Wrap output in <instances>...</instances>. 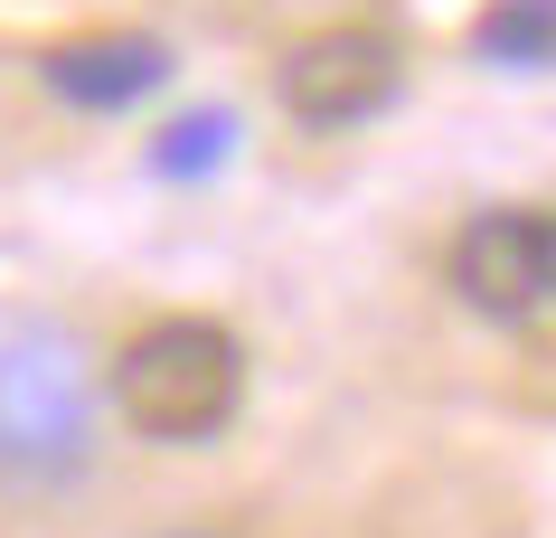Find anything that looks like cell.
<instances>
[{
    "label": "cell",
    "instance_id": "obj_1",
    "mask_svg": "<svg viewBox=\"0 0 556 538\" xmlns=\"http://www.w3.org/2000/svg\"><path fill=\"white\" fill-rule=\"evenodd\" d=\"M104 397L142 445H207L245 406V350H236V330L179 312V322H151L114 350Z\"/></svg>",
    "mask_w": 556,
    "mask_h": 538
},
{
    "label": "cell",
    "instance_id": "obj_2",
    "mask_svg": "<svg viewBox=\"0 0 556 538\" xmlns=\"http://www.w3.org/2000/svg\"><path fill=\"white\" fill-rule=\"evenodd\" d=\"M94 463V359L76 330L29 322L0 340V481L58 491Z\"/></svg>",
    "mask_w": 556,
    "mask_h": 538
},
{
    "label": "cell",
    "instance_id": "obj_3",
    "mask_svg": "<svg viewBox=\"0 0 556 538\" xmlns=\"http://www.w3.org/2000/svg\"><path fill=\"white\" fill-rule=\"evenodd\" d=\"M406 86V58H396V38L387 29H321L283 48L274 66V95H283V114L312 123V133H350V123H378Z\"/></svg>",
    "mask_w": 556,
    "mask_h": 538
},
{
    "label": "cell",
    "instance_id": "obj_4",
    "mask_svg": "<svg viewBox=\"0 0 556 538\" xmlns=\"http://www.w3.org/2000/svg\"><path fill=\"white\" fill-rule=\"evenodd\" d=\"M453 293L491 322H528L547 302V217L528 209H481L453 237Z\"/></svg>",
    "mask_w": 556,
    "mask_h": 538
},
{
    "label": "cell",
    "instance_id": "obj_5",
    "mask_svg": "<svg viewBox=\"0 0 556 538\" xmlns=\"http://www.w3.org/2000/svg\"><path fill=\"white\" fill-rule=\"evenodd\" d=\"M161 76H170V48H161V38H142V29L58 38V48L38 58V86L66 95V104H86V114H123V104H142Z\"/></svg>",
    "mask_w": 556,
    "mask_h": 538
},
{
    "label": "cell",
    "instance_id": "obj_6",
    "mask_svg": "<svg viewBox=\"0 0 556 538\" xmlns=\"http://www.w3.org/2000/svg\"><path fill=\"white\" fill-rule=\"evenodd\" d=\"M471 48H481L491 66H509V76L556 66V0H491L481 29H471Z\"/></svg>",
    "mask_w": 556,
    "mask_h": 538
},
{
    "label": "cell",
    "instance_id": "obj_7",
    "mask_svg": "<svg viewBox=\"0 0 556 538\" xmlns=\"http://www.w3.org/2000/svg\"><path fill=\"white\" fill-rule=\"evenodd\" d=\"M227 142H236V123L217 114V104H199V114H179L170 133H161L151 171H161V179H199V171H217V161H227Z\"/></svg>",
    "mask_w": 556,
    "mask_h": 538
},
{
    "label": "cell",
    "instance_id": "obj_8",
    "mask_svg": "<svg viewBox=\"0 0 556 538\" xmlns=\"http://www.w3.org/2000/svg\"><path fill=\"white\" fill-rule=\"evenodd\" d=\"M547 293H556V217H547Z\"/></svg>",
    "mask_w": 556,
    "mask_h": 538
},
{
    "label": "cell",
    "instance_id": "obj_9",
    "mask_svg": "<svg viewBox=\"0 0 556 538\" xmlns=\"http://www.w3.org/2000/svg\"><path fill=\"white\" fill-rule=\"evenodd\" d=\"M179 538H207V529H179Z\"/></svg>",
    "mask_w": 556,
    "mask_h": 538
}]
</instances>
